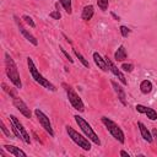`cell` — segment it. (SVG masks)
I'll use <instances>...</instances> for the list:
<instances>
[{
	"instance_id": "cell-1",
	"label": "cell",
	"mask_w": 157,
	"mask_h": 157,
	"mask_svg": "<svg viewBox=\"0 0 157 157\" xmlns=\"http://www.w3.org/2000/svg\"><path fill=\"white\" fill-rule=\"evenodd\" d=\"M5 70H6L7 77L13 83V86L16 88H21L22 87V82H21V78H20V74H18L17 66H16L13 59L10 56L9 53H5Z\"/></svg>"
},
{
	"instance_id": "cell-2",
	"label": "cell",
	"mask_w": 157,
	"mask_h": 157,
	"mask_svg": "<svg viewBox=\"0 0 157 157\" xmlns=\"http://www.w3.org/2000/svg\"><path fill=\"white\" fill-rule=\"evenodd\" d=\"M27 64H28V69H29V72H31V75H32V77L34 78V81L37 82V83H39L40 86H43L44 88H47V90H50V91H55L56 88H55V86L52 83V82H49V80H47L39 71H38V69L36 67V65H34V63H33V60L28 56L27 58Z\"/></svg>"
},
{
	"instance_id": "cell-3",
	"label": "cell",
	"mask_w": 157,
	"mask_h": 157,
	"mask_svg": "<svg viewBox=\"0 0 157 157\" xmlns=\"http://www.w3.org/2000/svg\"><path fill=\"white\" fill-rule=\"evenodd\" d=\"M74 118H75V120H76L78 128L82 130V132H83V134H85L92 142H94L96 145H101V140H99V137L97 136V134L93 131L92 126H91V125H90L82 117H80V115H75Z\"/></svg>"
},
{
	"instance_id": "cell-4",
	"label": "cell",
	"mask_w": 157,
	"mask_h": 157,
	"mask_svg": "<svg viewBox=\"0 0 157 157\" xmlns=\"http://www.w3.org/2000/svg\"><path fill=\"white\" fill-rule=\"evenodd\" d=\"M102 123L105 125L107 130L110 132V135H112L117 141H119L120 144H124V141H125V135H124L123 130L119 128V125H118L117 123H114L113 120H110V119L107 118V117H102Z\"/></svg>"
},
{
	"instance_id": "cell-5",
	"label": "cell",
	"mask_w": 157,
	"mask_h": 157,
	"mask_svg": "<svg viewBox=\"0 0 157 157\" xmlns=\"http://www.w3.org/2000/svg\"><path fill=\"white\" fill-rule=\"evenodd\" d=\"M65 128H66V132H67L69 137H70L78 147H81V148L85 150V151H90V150H91V144H90V141H88L86 137H83L81 134H78L74 128H71V126H69V125H66Z\"/></svg>"
},
{
	"instance_id": "cell-6",
	"label": "cell",
	"mask_w": 157,
	"mask_h": 157,
	"mask_svg": "<svg viewBox=\"0 0 157 157\" xmlns=\"http://www.w3.org/2000/svg\"><path fill=\"white\" fill-rule=\"evenodd\" d=\"M63 87L67 94V98H69V102L71 103V105L74 107V109L78 110V112H83L85 110V105H83V102L82 99L80 98V96L74 91V88L67 85V83H63Z\"/></svg>"
},
{
	"instance_id": "cell-7",
	"label": "cell",
	"mask_w": 157,
	"mask_h": 157,
	"mask_svg": "<svg viewBox=\"0 0 157 157\" xmlns=\"http://www.w3.org/2000/svg\"><path fill=\"white\" fill-rule=\"evenodd\" d=\"M34 114H36V117H37L39 124L42 125V128H43L50 136H54V131H53V128H52V124H50L49 118H48L40 109H36V110H34Z\"/></svg>"
},
{
	"instance_id": "cell-8",
	"label": "cell",
	"mask_w": 157,
	"mask_h": 157,
	"mask_svg": "<svg viewBox=\"0 0 157 157\" xmlns=\"http://www.w3.org/2000/svg\"><path fill=\"white\" fill-rule=\"evenodd\" d=\"M12 102H13V105L17 108V110H20V113H22L26 118H31V117H32L31 109L27 107V104H26L21 98L17 97V94L12 97Z\"/></svg>"
},
{
	"instance_id": "cell-9",
	"label": "cell",
	"mask_w": 157,
	"mask_h": 157,
	"mask_svg": "<svg viewBox=\"0 0 157 157\" xmlns=\"http://www.w3.org/2000/svg\"><path fill=\"white\" fill-rule=\"evenodd\" d=\"M13 18H15V21H16V23H17V27H18L20 32L22 33V36H23V37H25V38H26L28 42H31L33 45H37V44H38V40L36 39V37H34L32 33H29V32H28V31H27V29H26V28L22 26V23L20 22V18H18L17 16H15Z\"/></svg>"
},
{
	"instance_id": "cell-10",
	"label": "cell",
	"mask_w": 157,
	"mask_h": 157,
	"mask_svg": "<svg viewBox=\"0 0 157 157\" xmlns=\"http://www.w3.org/2000/svg\"><path fill=\"white\" fill-rule=\"evenodd\" d=\"M104 59H105V63H107V66H108L109 71H110V72H113V74H114V75H115V76L119 78V81H120L123 85H126L128 82H126V80H125V76L121 74V71H120V70H119V69H118V67H117V66L113 64V61H112V60H110L108 56H105Z\"/></svg>"
},
{
	"instance_id": "cell-11",
	"label": "cell",
	"mask_w": 157,
	"mask_h": 157,
	"mask_svg": "<svg viewBox=\"0 0 157 157\" xmlns=\"http://www.w3.org/2000/svg\"><path fill=\"white\" fill-rule=\"evenodd\" d=\"M10 119H11V121L16 125V128L18 129V131L21 132V135H22V140L26 142V144H31V137H29V135H28V132L26 131V129L23 128V125L20 123V120L15 117V115H10Z\"/></svg>"
},
{
	"instance_id": "cell-12",
	"label": "cell",
	"mask_w": 157,
	"mask_h": 157,
	"mask_svg": "<svg viewBox=\"0 0 157 157\" xmlns=\"http://www.w3.org/2000/svg\"><path fill=\"white\" fill-rule=\"evenodd\" d=\"M136 110L142 113V114H145V115H147V118H150L151 120H156L157 119V112L155 109L150 108V107H145L142 104H137L136 105Z\"/></svg>"
},
{
	"instance_id": "cell-13",
	"label": "cell",
	"mask_w": 157,
	"mask_h": 157,
	"mask_svg": "<svg viewBox=\"0 0 157 157\" xmlns=\"http://www.w3.org/2000/svg\"><path fill=\"white\" fill-rule=\"evenodd\" d=\"M2 148L6 150L10 155H13V156H16V157H20V156L26 157V152H23L20 147H16V146H13V145H4Z\"/></svg>"
},
{
	"instance_id": "cell-14",
	"label": "cell",
	"mask_w": 157,
	"mask_h": 157,
	"mask_svg": "<svg viewBox=\"0 0 157 157\" xmlns=\"http://www.w3.org/2000/svg\"><path fill=\"white\" fill-rule=\"evenodd\" d=\"M112 86H113V88H114V91H115V93L118 94V98H119V101L124 104V105H126V97H125V92H124V88L121 87V86H119L115 81H112Z\"/></svg>"
},
{
	"instance_id": "cell-15",
	"label": "cell",
	"mask_w": 157,
	"mask_h": 157,
	"mask_svg": "<svg viewBox=\"0 0 157 157\" xmlns=\"http://www.w3.org/2000/svg\"><path fill=\"white\" fill-rule=\"evenodd\" d=\"M137 126H139V129H140V132H141L142 139H144L145 141H147L148 144H151V142H152V140H153V139H152L153 136L151 135V132L148 131V129H147V128H146L141 121H139V123H137Z\"/></svg>"
},
{
	"instance_id": "cell-16",
	"label": "cell",
	"mask_w": 157,
	"mask_h": 157,
	"mask_svg": "<svg viewBox=\"0 0 157 157\" xmlns=\"http://www.w3.org/2000/svg\"><path fill=\"white\" fill-rule=\"evenodd\" d=\"M93 60H94L96 65H97L99 69H102L103 71H108V70H109V69H108V66H107L105 59H104V58H102L97 52H94V53H93Z\"/></svg>"
},
{
	"instance_id": "cell-17",
	"label": "cell",
	"mask_w": 157,
	"mask_h": 157,
	"mask_svg": "<svg viewBox=\"0 0 157 157\" xmlns=\"http://www.w3.org/2000/svg\"><path fill=\"white\" fill-rule=\"evenodd\" d=\"M93 12H94V10H93V6H92V5H87V6H85L83 10H82V13H81L82 20H85V21H90V20L93 17Z\"/></svg>"
},
{
	"instance_id": "cell-18",
	"label": "cell",
	"mask_w": 157,
	"mask_h": 157,
	"mask_svg": "<svg viewBox=\"0 0 157 157\" xmlns=\"http://www.w3.org/2000/svg\"><path fill=\"white\" fill-rule=\"evenodd\" d=\"M114 58H115L117 61H123V60L126 59V50H125L124 45H120V47L118 48V50H117L115 54H114Z\"/></svg>"
},
{
	"instance_id": "cell-19",
	"label": "cell",
	"mask_w": 157,
	"mask_h": 157,
	"mask_svg": "<svg viewBox=\"0 0 157 157\" xmlns=\"http://www.w3.org/2000/svg\"><path fill=\"white\" fill-rule=\"evenodd\" d=\"M152 88H153V86H152L151 81H148V80H144V81L140 83V90H141V92L145 93V94L150 93V92L152 91Z\"/></svg>"
},
{
	"instance_id": "cell-20",
	"label": "cell",
	"mask_w": 157,
	"mask_h": 157,
	"mask_svg": "<svg viewBox=\"0 0 157 157\" xmlns=\"http://www.w3.org/2000/svg\"><path fill=\"white\" fill-rule=\"evenodd\" d=\"M60 4L63 5L64 10L67 12V13H71L72 12V9H71V0H59Z\"/></svg>"
},
{
	"instance_id": "cell-21",
	"label": "cell",
	"mask_w": 157,
	"mask_h": 157,
	"mask_svg": "<svg viewBox=\"0 0 157 157\" xmlns=\"http://www.w3.org/2000/svg\"><path fill=\"white\" fill-rule=\"evenodd\" d=\"M74 54L76 55V58H77V59L81 61V64H82L85 67H88V66H90L88 61H87V60H86V59H85V58H83V56H82V55H81V54H80V53H78L76 49H74Z\"/></svg>"
},
{
	"instance_id": "cell-22",
	"label": "cell",
	"mask_w": 157,
	"mask_h": 157,
	"mask_svg": "<svg viewBox=\"0 0 157 157\" xmlns=\"http://www.w3.org/2000/svg\"><path fill=\"white\" fill-rule=\"evenodd\" d=\"M97 5L102 11H105L108 9V0H97Z\"/></svg>"
},
{
	"instance_id": "cell-23",
	"label": "cell",
	"mask_w": 157,
	"mask_h": 157,
	"mask_svg": "<svg viewBox=\"0 0 157 157\" xmlns=\"http://www.w3.org/2000/svg\"><path fill=\"white\" fill-rule=\"evenodd\" d=\"M22 20H23V21H25L27 25H29L32 28H34V27H36V23L33 22V20H32L29 16H27V15H23V16H22Z\"/></svg>"
},
{
	"instance_id": "cell-24",
	"label": "cell",
	"mask_w": 157,
	"mask_h": 157,
	"mask_svg": "<svg viewBox=\"0 0 157 157\" xmlns=\"http://www.w3.org/2000/svg\"><path fill=\"white\" fill-rule=\"evenodd\" d=\"M120 32L123 37H128L130 34V28H128L126 26H120Z\"/></svg>"
},
{
	"instance_id": "cell-25",
	"label": "cell",
	"mask_w": 157,
	"mask_h": 157,
	"mask_svg": "<svg viewBox=\"0 0 157 157\" xmlns=\"http://www.w3.org/2000/svg\"><path fill=\"white\" fill-rule=\"evenodd\" d=\"M49 16H50L52 18H54V20H60V18H61V13H60L58 10H55V11H52V12L49 13Z\"/></svg>"
},
{
	"instance_id": "cell-26",
	"label": "cell",
	"mask_w": 157,
	"mask_h": 157,
	"mask_svg": "<svg viewBox=\"0 0 157 157\" xmlns=\"http://www.w3.org/2000/svg\"><path fill=\"white\" fill-rule=\"evenodd\" d=\"M11 128H12V131H13V134H15V136L16 137H18V139H22V135H21V132L18 131V129L16 128V125L11 121Z\"/></svg>"
},
{
	"instance_id": "cell-27",
	"label": "cell",
	"mask_w": 157,
	"mask_h": 157,
	"mask_svg": "<svg viewBox=\"0 0 157 157\" xmlns=\"http://www.w3.org/2000/svg\"><path fill=\"white\" fill-rule=\"evenodd\" d=\"M121 69L124 71H128V72H131L134 70V65L132 64H123L121 65Z\"/></svg>"
},
{
	"instance_id": "cell-28",
	"label": "cell",
	"mask_w": 157,
	"mask_h": 157,
	"mask_svg": "<svg viewBox=\"0 0 157 157\" xmlns=\"http://www.w3.org/2000/svg\"><path fill=\"white\" fill-rule=\"evenodd\" d=\"M60 49H61V52H63V54H64V55H65V56H66V58L69 59V61H70V63H74V59H71V56H70V54H69V53H67V52H66V50H65L64 48H61V47H60Z\"/></svg>"
},
{
	"instance_id": "cell-29",
	"label": "cell",
	"mask_w": 157,
	"mask_h": 157,
	"mask_svg": "<svg viewBox=\"0 0 157 157\" xmlns=\"http://www.w3.org/2000/svg\"><path fill=\"white\" fill-rule=\"evenodd\" d=\"M0 126H1V130H2V132H4L6 136H10V131H9V130H7V128L4 125V123H1V124H0Z\"/></svg>"
},
{
	"instance_id": "cell-30",
	"label": "cell",
	"mask_w": 157,
	"mask_h": 157,
	"mask_svg": "<svg viewBox=\"0 0 157 157\" xmlns=\"http://www.w3.org/2000/svg\"><path fill=\"white\" fill-rule=\"evenodd\" d=\"M120 156H125V157H129L130 155H129L126 151H120Z\"/></svg>"
},
{
	"instance_id": "cell-31",
	"label": "cell",
	"mask_w": 157,
	"mask_h": 157,
	"mask_svg": "<svg viewBox=\"0 0 157 157\" xmlns=\"http://www.w3.org/2000/svg\"><path fill=\"white\" fill-rule=\"evenodd\" d=\"M152 136L157 140V129H153V130H152Z\"/></svg>"
},
{
	"instance_id": "cell-32",
	"label": "cell",
	"mask_w": 157,
	"mask_h": 157,
	"mask_svg": "<svg viewBox=\"0 0 157 157\" xmlns=\"http://www.w3.org/2000/svg\"><path fill=\"white\" fill-rule=\"evenodd\" d=\"M112 16H113V17H114V18H115V20H119V17H118V16H117V15H115V13H113V12H112Z\"/></svg>"
}]
</instances>
